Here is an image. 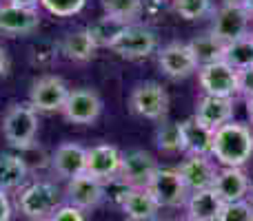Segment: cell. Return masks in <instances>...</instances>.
Masks as SVG:
<instances>
[{
    "label": "cell",
    "instance_id": "6da1fadb",
    "mask_svg": "<svg viewBox=\"0 0 253 221\" xmlns=\"http://www.w3.org/2000/svg\"><path fill=\"white\" fill-rule=\"evenodd\" d=\"M211 157L220 166L242 168L253 157V128L242 122H227L213 130Z\"/></svg>",
    "mask_w": 253,
    "mask_h": 221
},
{
    "label": "cell",
    "instance_id": "7a4b0ae2",
    "mask_svg": "<svg viewBox=\"0 0 253 221\" xmlns=\"http://www.w3.org/2000/svg\"><path fill=\"white\" fill-rule=\"evenodd\" d=\"M60 204V192L51 182H34L18 195V208L27 219H49Z\"/></svg>",
    "mask_w": 253,
    "mask_h": 221
},
{
    "label": "cell",
    "instance_id": "3957f363",
    "mask_svg": "<svg viewBox=\"0 0 253 221\" xmlns=\"http://www.w3.org/2000/svg\"><path fill=\"white\" fill-rule=\"evenodd\" d=\"M38 133V111L31 104H13L2 117V135L11 146L29 148Z\"/></svg>",
    "mask_w": 253,
    "mask_h": 221
},
{
    "label": "cell",
    "instance_id": "277c9868",
    "mask_svg": "<svg viewBox=\"0 0 253 221\" xmlns=\"http://www.w3.org/2000/svg\"><path fill=\"white\" fill-rule=\"evenodd\" d=\"M109 49L129 60H140V58H149L158 49V35L142 25H125L109 44Z\"/></svg>",
    "mask_w": 253,
    "mask_h": 221
},
{
    "label": "cell",
    "instance_id": "5b68a950",
    "mask_svg": "<svg viewBox=\"0 0 253 221\" xmlns=\"http://www.w3.org/2000/svg\"><path fill=\"white\" fill-rule=\"evenodd\" d=\"M198 80H200V87L205 89L207 95L229 97V100H236V97L240 95L238 69H233V66L227 64L224 60L200 66V69H198Z\"/></svg>",
    "mask_w": 253,
    "mask_h": 221
},
{
    "label": "cell",
    "instance_id": "8992f818",
    "mask_svg": "<svg viewBox=\"0 0 253 221\" xmlns=\"http://www.w3.org/2000/svg\"><path fill=\"white\" fill-rule=\"evenodd\" d=\"M147 190L151 192L160 208H180L189 199V188L184 186L178 168H158Z\"/></svg>",
    "mask_w": 253,
    "mask_h": 221
},
{
    "label": "cell",
    "instance_id": "52a82bcc",
    "mask_svg": "<svg viewBox=\"0 0 253 221\" xmlns=\"http://www.w3.org/2000/svg\"><path fill=\"white\" fill-rule=\"evenodd\" d=\"M129 106L135 115L144 117V120H162L169 111V95L162 84L142 82L131 93Z\"/></svg>",
    "mask_w": 253,
    "mask_h": 221
},
{
    "label": "cell",
    "instance_id": "ba28073f",
    "mask_svg": "<svg viewBox=\"0 0 253 221\" xmlns=\"http://www.w3.org/2000/svg\"><path fill=\"white\" fill-rule=\"evenodd\" d=\"M249 27H251V18L242 4L222 2V7H218L213 13L211 33H215L222 42H233V40L249 33Z\"/></svg>",
    "mask_w": 253,
    "mask_h": 221
},
{
    "label": "cell",
    "instance_id": "9c48e42d",
    "mask_svg": "<svg viewBox=\"0 0 253 221\" xmlns=\"http://www.w3.org/2000/svg\"><path fill=\"white\" fill-rule=\"evenodd\" d=\"M158 64H160L162 73L173 80H184L200 69L191 47L184 42H171L162 47L158 51Z\"/></svg>",
    "mask_w": 253,
    "mask_h": 221
},
{
    "label": "cell",
    "instance_id": "30bf717a",
    "mask_svg": "<svg viewBox=\"0 0 253 221\" xmlns=\"http://www.w3.org/2000/svg\"><path fill=\"white\" fill-rule=\"evenodd\" d=\"M69 95V87L65 80L56 78V75H44V78L36 80L29 93V104L36 111L51 113V111H62Z\"/></svg>",
    "mask_w": 253,
    "mask_h": 221
},
{
    "label": "cell",
    "instance_id": "8fae6325",
    "mask_svg": "<svg viewBox=\"0 0 253 221\" xmlns=\"http://www.w3.org/2000/svg\"><path fill=\"white\" fill-rule=\"evenodd\" d=\"M102 113V100L93 89H74L67 95L62 115L74 124H93Z\"/></svg>",
    "mask_w": 253,
    "mask_h": 221
},
{
    "label": "cell",
    "instance_id": "7c38bea8",
    "mask_svg": "<svg viewBox=\"0 0 253 221\" xmlns=\"http://www.w3.org/2000/svg\"><path fill=\"white\" fill-rule=\"evenodd\" d=\"M158 168H160V166L153 159L151 153L129 151L123 155V164H120L118 177L123 179L129 188H147Z\"/></svg>",
    "mask_w": 253,
    "mask_h": 221
},
{
    "label": "cell",
    "instance_id": "4fadbf2b",
    "mask_svg": "<svg viewBox=\"0 0 253 221\" xmlns=\"http://www.w3.org/2000/svg\"><path fill=\"white\" fill-rule=\"evenodd\" d=\"M178 173L182 177L184 186L189 188V192L202 190V188H211L215 179V168L213 157L211 155H196V153H187L184 161L178 166Z\"/></svg>",
    "mask_w": 253,
    "mask_h": 221
},
{
    "label": "cell",
    "instance_id": "5bb4252c",
    "mask_svg": "<svg viewBox=\"0 0 253 221\" xmlns=\"http://www.w3.org/2000/svg\"><path fill=\"white\" fill-rule=\"evenodd\" d=\"M67 204L76 206L80 210H91L102 204L105 199V182L91 177V175H80L67 182Z\"/></svg>",
    "mask_w": 253,
    "mask_h": 221
},
{
    "label": "cell",
    "instance_id": "9a60e30c",
    "mask_svg": "<svg viewBox=\"0 0 253 221\" xmlns=\"http://www.w3.org/2000/svg\"><path fill=\"white\" fill-rule=\"evenodd\" d=\"M120 164H123V153L116 146L98 144V146L87 148V175L100 179V182L118 177Z\"/></svg>",
    "mask_w": 253,
    "mask_h": 221
},
{
    "label": "cell",
    "instance_id": "2e32d148",
    "mask_svg": "<svg viewBox=\"0 0 253 221\" xmlns=\"http://www.w3.org/2000/svg\"><path fill=\"white\" fill-rule=\"evenodd\" d=\"M211 188L218 192L220 199H222L224 204H229V201L247 199L251 192V182H249V175H247L242 168L222 166V168L215 173L213 186Z\"/></svg>",
    "mask_w": 253,
    "mask_h": 221
},
{
    "label": "cell",
    "instance_id": "e0dca14e",
    "mask_svg": "<svg viewBox=\"0 0 253 221\" xmlns=\"http://www.w3.org/2000/svg\"><path fill=\"white\" fill-rule=\"evenodd\" d=\"M51 168L58 177H65L67 182L87 173V148L80 144H62L56 148L51 157Z\"/></svg>",
    "mask_w": 253,
    "mask_h": 221
},
{
    "label": "cell",
    "instance_id": "ac0fdd59",
    "mask_svg": "<svg viewBox=\"0 0 253 221\" xmlns=\"http://www.w3.org/2000/svg\"><path fill=\"white\" fill-rule=\"evenodd\" d=\"M193 117H196L202 126L215 130L222 124H227V122L233 120V100H229V97L207 95L205 93V95L198 100Z\"/></svg>",
    "mask_w": 253,
    "mask_h": 221
},
{
    "label": "cell",
    "instance_id": "d6986e66",
    "mask_svg": "<svg viewBox=\"0 0 253 221\" xmlns=\"http://www.w3.org/2000/svg\"><path fill=\"white\" fill-rule=\"evenodd\" d=\"M40 25V16L36 9L16 7V4H2L0 7V31L11 35L34 33Z\"/></svg>",
    "mask_w": 253,
    "mask_h": 221
},
{
    "label": "cell",
    "instance_id": "ffe728a7",
    "mask_svg": "<svg viewBox=\"0 0 253 221\" xmlns=\"http://www.w3.org/2000/svg\"><path fill=\"white\" fill-rule=\"evenodd\" d=\"M187 215L198 221H220V213L224 208V201L213 188H202V190L189 192L187 199Z\"/></svg>",
    "mask_w": 253,
    "mask_h": 221
},
{
    "label": "cell",
    "instance_id": "44dd1931",
    "mask_svg": "<svg viewBox=\"0 0 253 221\" xmlns=\"http://www.w3.org/2000/svg\"><path fill=\"white\" fill-rule=\"evenodd\" d=\"M123 210L131 221H153L158 217V201L151 197L147 188H131L123 199Z\"/></svg>",
    "mask_w": 253,
    "mask_h": 221
},
{
    "label": "cell",
    "instance_id": "7402d4cb",
    "mask_svg": "<svg viewBox=\"0 0 253 221\" xmlns=\"http://www.w3.org/2000/svg\"><path fill=\"white\" fill-rule=\"evenodd\" d=\"M184 135V153H196V155H211L213 146V130L202 126L196 117L182 122Z\"/></svg>",
    "mask_w": 253,
    "mask_h": 221
},
{
    "label": "cell",
    "instance_id": "603a6c76",
    "mask_svg": "<svg viewBox=\"0 0 253 221\" xmlns=\"http://www.w3.org/2000/svg\"><path fill=\"white\" fill-rule=\"evenodd\" d=\"M189 47H191L193 56H196L198 66H207V64H213V62L222 60L227 42H222L215 33H202L198 38H193L189 42Z\"/></svg>",
    "mask_w": 253,
    "mask_h": 221
},
{
    "label": "cell",
    "instance_id": "cb8c5ba5",
    "mask_svg": "<svg viewBox=\"0 0 253 221\" xmlns=\"http://www.w3.org/2000/svg\"><path fill=\"white\" fill-rule=\"evenodd\" d=\"M29 168L25 159L16 155H0V190H18L25 184Z\"/></svg>",
    "mask_w": 253,
    "mask_h": 221
},
{
    "label": "cell",
    "instance_id": "d4e9b609",
    "mask_svg": "<svg viewBox=\"0 0 253 221\" xmlns=\"http://www.w3.org/2000/svg\"><path fill=\"white\" fill-rule=\"evenodd\" d=\"M96 42H93L89 29H80L69 33L65 40H62V53H65L69 60L74 62H87L93 58L96 53Z\"/></svg>",
    "mask_w": 253,
    "mask_h": 221
},
{
    "label": "cell",
    "instance_id": "484cf974",
    "mask_svg": "<svg viewBox=\"0 0 253 221\" xmlns=\"http://www.w3.org/2000/svg\"><path fill=\"white\" fill-rule=\"evenodd\" d=\"M222 60L238 71L247 69V66H253V35L247 33V35H242V38L233 40V42H227Z\"/></svg>",
    "mask_w": 253,
    "mask_h": 221
},
{
    "label": "cell",
    "instance_id": "4316f807",
    "mask_svg": "<svg viewBox=\"0 0 253 221\" xmlns=\"http://www.w3.org/2000/svg\"><path fill=\"white\" fill-rule=\"evenodd\" d=\"M105 16L120 25H133L142 13V0H102Z\"/></svg>",
    "mask_w": 253,
    "mask_h": 221
},
{
    "label": "cell",
    "instance_id": "83f0119b",
    "mask_svg": "<svg viewBox=\"0 0 253 221\" xmlns=\"http://www.w3.org/2000/svg\"><path fill=\"white\" fill-rule=\"evenodd\" d=\"M156 144L160 151L165 153H184V135H182V124L180 122H169L162 124L156 133Z\"/></svg>",
    "mask_w": 253,
    "mask_h": 221
},
{
    "label": "cell",
    "instance_id": "f1b7e54d",
    "mask_svg": "<svg viewBox=\"0 0 253 221\" xmlns=\"http://www.w3.org/2000/svg\"><path fill=\"white\" fill-rule=\"evenodd\" d=\"M125 25H120V22L111 20V18H102V20L93 22L91 27H89V33H91L93 42H96V47H109L111 42H114V38L120 33V29H123Z\"/></svg>",
    "mask_w": 253,
    "mask_h": 221
},
{
    "label": "cell",
    "instance_id": "f546056e",
    "mask_svg": "<svg viewBox=\"0 0 253 221\" xmlns=\"http://www.w3.org/2000/svg\"><path fill=\"white\" fill-rule=\"evenodd\" d=\"M173 11L184 20H200L211 11V0H173Z\"/></svg>",
    "mask_w": 253,
    "mask_h": 221
},
{
    "label": "cell",
    "instance_id": "4dcf8cb0",
    "mask_svg": "<svg viewBox=\"0 0 253 221\" xmlns=\"http://www.w3.org/2000/svg\"><path fill=\"white\" fill-rule=\"evenodd\" d=\"M40 4H42L49 13H53V16L69 18V16H76V13L83 11L87 0H40Z\"/></svg>",
    "mask_w": 253,
    "mask_h": 221
},
{
    "label": "cell",
    "instance_id": "1f68e13d",
    "mask_svg": "<svg viewBox=\"0 0 253 221\" xmlns=\"http://www.w3.org/2000/svg\"><path fill=\"white\" fill-rule=\"evenodd\" d=\"M220 221H253V206L249 199L229 201L220 213Z\"/></svg>",
    "mask_w": 253,
    "mask_h": 221
},
{
    "label": "cell",
    "instance_id": "d6a6232c",
    "mask_svg": "<svg viewBox=\"0 0 253 221\" xmlns=\"http://www.w3.org/2000/svg\"><path fill=\"white\" fill-rule=\"evenodd\" d=\"M49 219L51 221H84V215H83V210L76 208V206L65 204V206H58Z\"/></svg>",
    "mask_w": 253,
    "mask_h": 221
},
{
    "label": "cell",
    "instance_id": "836d02e7",
    "mask_svg": "<svg viewBox=\"0 0 253 221\" xmlns=\"http://www.w3.org/2000/svg\"><path fill=\"white\" fill-rule=\"evenodd\" d=\"M238 80H240V95L253 97V66L238 71Z\"/></svg>",
    "mask_w": 253,
    "mask_h": 221
},
{
    "label": "cell",
    "instance_id": "e575fe53",
    "mask_svg": "<svg viewBox=\"0 0 253 221\" xmlns=\"http://www.w3.org/2000/svg\"><path fill=\"white\" fill-rule=\"evenodd\" d=\"M0 221H11V204L4 190H0Z\"/></svg>",
    "mask_w": 253,
    "mask_h": 221
},
{
    "label": "cell",
    "instance_id": "d590c367",
    "mask_svg": "<svg viewBox=\"0 0 253 221\" xmlns=\"http://www.w3.org/2000/svg\"><path fill=\"white\" fill-rule=\"evenodd\" d=\"M40 0H9V4H16V7H27V9H36Z\"/></svg>",
    "mask_w": 253,
    "mask_h": 221
},
{
    "label": "cell",
    "instance_id": "8d00e7d4",
    "mask_svg": "<svg viewBox=\"0 0 253 221\" xmlns=\"http://www.w3.org/2000/svg\"><path fill=\"white\" fill-rule=\"evenodd\" d=\"M7 66H9V60H7V51L0 47V75L7 73Z\"/></svg>",
    "mask_w": 253,
    "mask_h": 221
},
{
    "label": "cell",
    "instance_id": "74e56055",
    "mask_svg": "<svg viewBox=\"0 0 253 221\" xmlns=\"http://www.w3.org/2000/svg\"><path fill=\"white\" fill-rule=\"evenodd\" d=\"M242 7H245V11L249 13V18L253 22V0H245V2H242Z\"/></svg>",
    "mask_w": 253,
    "mask_h": 221
},
{
    "label": "cell",
    "instance_id": "f35d334b",
    "mask_svg": "<svg viewBox=\"0 0 253 221\" xmlns=\"http://www.w3.org/2000/svg\"><path fill=\"white\" fill-rule=\"evenodd\" d=\"M247 115H249V120L253 124V97H247Z\"/></svg>",
    "mask_w": 253,
    "mask_h": 221
},
{
    "label": "cell",
    "instance_id": "ab89813d",
    "mask_svg": "<svg viewBox=\"0 0 253 221\" xmlns=\"http://www.w3.org/2000/svg\"><path fill=\"white\" fill-rule=\"evenodd\" d=\"M178 221H198V219H193V217H189V215H184V217L178 219Z\"/></svg>",
    "mask_w": 253,
    "mask_h": 221
},
{
    "label": "cell",
    "instance_id": "60d3db41",
    "mask_svg": "<svg viewBox=\"0 0 253 221\" xmlns=\"http://www.w3.org/2000/svg\"><path fill=\"white\" fill-rule=\"evenodd\" d=\"M224 2H236V4H242L245 0H224Z\"/></svg>",
    "mask_w": 253,
    "mask_h": 221
},
{
    "label": "cell",
    "instance_id": "b9f144b4",
    "mask_svg": "<svg viewBox=\"0 0 253 221\" xmlns=\"http://www.w3.org/2000/svg\"><path fill=\"white\" fill-rule=\"evenodd\" d=\"M153 221H175V219H153Z\"/></svg>",
    "mask_w": 253,
    "mask_h": 221
},
{
    "label": "cell",
    "instance_id": "7bdbcfd3",
    "mask_svg": "<svg viewBox=\"0 0 253 221\" xmlns=\"http://www.w3.org/2000/svg\"><path fill=\"white\" fill-rule=\"evenodd\" d=\"M40 221H51V219H40Z\"/></svg>",
    "mask_w": 253,
    "mask_h": 221
},
{
    "label": "cell",
    "instance_id": "ee69618b",
    "mask_svg": "<svg viewBox=\"0 0 253 221\" xmlns=\"http://www.w3.org/2000/svg\"><path fill=\"white\" fill-rule=\"evenodd\" d=\"M251 35H253V29H251Z\"/></svg>",
    "mask_w": 253,
    "mask_h": 221
}]
</instances>
